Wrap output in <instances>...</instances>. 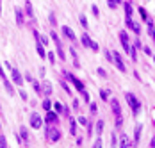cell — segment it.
Returning a JSON list of instances; mask_svg holds the SVG:
<instances>
[{"label":"cell","instance_id":"7","mask_svg":"<svg viewBox=\"0 0 155 148\" xmlns=\"http://www.w3.org/2000/svg\"><path fill=\"white\" fill-rule=\"evenodd\" d=\"M80 41H82V45H84V46H87V48H91V50H94V52H96V50L100 48V46H98V43H96V41H93V39H91V38H89V36H87L86 32L82 34V38H80Z\"/></svg>","mask_w":155,"mask_h":148},{"label":"cell","instance_id":"36","mask_svg":"<svg viewBox=\"0 0 155 148\" xmlns=\"http://www.w3.org/2000/svg\"><path fill=\"white\" fill-rule=\"evenodd\" d=\"M91 11H93V15H94V16H100V9H98L96 5H93V7H91Z\"/></svg>","mask_w":155,"mask_h":148},{"label":"cell","instance_id":"33","mask_svg":"<svg viewBox=\"0 0 155 148\" xmlns=\"http://www.w3.org/2000/svg\"><path fill=\"white\" fill-rule=\"evenodd\" d=\"M116 143H118V139H116V136H114V132H112V137H110V146L114 148V146H116Z\"/></svg>","mask_w":155,"mask_h":148},{"label":"cell","instance_id":"3","mask_svg":"<svg viewBox=\"0 0 155 148\" xmlns=\"http://www.w3.org/2000/svg\"><path fill=\"white\" fill-rule=\"evenodd\" d=\"M50 36H52V39H54V43H55V48H57V56H59V59L64 61V59H66V56H64V48H62V43H61V39H59V36H57V32H55V30H52V32H50Z\"/></svg>","mask_w":155,"mask_h":148},{"label":"cell","instance_id":"14","mask_svg":"<svg viewBox=\"0 0 155 148\" xmlns=\"http://www.w3.org/2000/svg\"><path fill=\"white\" fill-rule=\"evenodd\" d=\"M48 125H52V123H57V114L55 113H52V111H47V118H45Z\"/></svg>","mask_w":155,"mask_h":148},{"label":"cell","instance_id":"32","mask_svg":"<svg viewBox=\"0 0 155 148\" xmlns=\"http://www.w3.org/2000/svg\"><path fill=\"white\" fill-rule=\"evenodd\" d=\"M93 148H102V137H98V139H96V141H94Z\"/></svg>","mask_w":155,"mask_h":148},{"label":"cell","instance_id":"1","mask_svg":"<svg viewBox=\"0 0 155 148\" xmlns=\"http://www.w3.org/2000/svg\"><path fill=\"white\" fill-rule=\"evenodd\" d=\"M110 107H112V113H114V116H116V129H121V125H123V116H121V107H120V102L114 98V100L110 102Z\"/></svg>","mask_w":155,"mask_h":148},{"label":"cell","instance_id":"23","mask_svg":"<svg viewBox=\"0 0 155 148\" xmlns=\"http://www.w3.org/2000/svg\"><path fill=\"white\" fill-rule=\"evenodd\" d=\"M94 127H96V132H98V136H100V134L104 132V119H98Z\"/></svg>","mask_w":155,"mask_h":148},{"label":"cell","instance_id":"9","mask_svg":"<svg viewBox=\"0 0 155 148\" xmlns=\"http://www.w3.org/2000/svg\"><path fill=\"white\" fill-rule=\"evenodd\" d=\"M31 127L32 129H41L43 127V118L38 113H32L31 114Z\"/></svg>","mask_w":155,"mask_h":148},{"label":"cell","instance_id":"21","mask_svg":"<svg viewBox=\"0 0 155 148\" xmlns=\"http://www.w3.org/2000/svg\"><path fill=\"white\" fill-rule=\"evenodd\" d=\"M120 143H121V148H130V143H128V136H121V139H120Z\"/></svg>","mask_w":155,"mask_h":148},{"label":"cell","instance_id":"47","mask_svg":"<svg viewBox=\"0 0 155 148\" xmlns=\"http://www.w3.org/2000/svg\"><path fill=\"white\" fill-rule=\"evenodd\" d=\"M0 15H2V4H0Z\"/></svg>","mask_w":155,"mask_h":148},{"label":"cell","instance_id":"29","mask_svg":"<svg viewBox=\"0 0 155 148\" xmlns=\"http://www.w3.org/2000/svg\"><path fill=\"white\" fill-rule=\"evenodd\" d=\"M80 23H82L84 29H87V18H86V16H80Z\"/></svg>","mask_w":155,"mask_h":148},{"label":"cell","instance_id":"34","mask_svg":"<svg viewBox=\"0 0 155 148\" xmlns=\"http://www.w3.org/2000/svg\"><path fill=\"white\" fill-rule=\"evenodd\" d=\"M82 98H84V100H86V102H89V93H87V91H86V89H84V91H82Z\"/></svg>","mask_w":155,"mask_h":148},{"label":"cell","instance_id":"5","mask_svg":"<svg viewBox=\"0 0 155 148\" xmlns=\"http://www.w3.org/2000/svg\"><path fill=\"white\" fill-rule=\"evenodd\" d=\"M110 54H112L110 62H112V64H114V66H116L121 73H125V72H127V68H125V62H123V59H121V56H120L118 52H110Z\"/></svg>","mask_w":155,"mask_h":148},{"label":"cell","instance_id":"19","mask_svg":"<svg viewBox=\"0 0 155 148\" xmlns=\"http://www.w3.org/2000/svg\"><path fill=\"white\" fill-rule=\"evenodd\" d=\"M36 50H38V54H39V57H41V59H45V57H47V52H45V48H43V45H41V43L36 45Z\"/></svg>","mask_w":155,"mask_h":148},{"label":"cell","instance_id":"24","mask_svg":"<svg viewBox=\"0 0 155 148\" xmlns=\"http://www.w3.org/2000/svg\"><path fill=\"white\" fill-rule=\"evenodd\" d=\"M125 15H127V18H132V5L128 2H125Z\"/></svg>","mask_w":155,"mask_h":148},{"label":"cell","instance_id":"12","mask_svg":"<svg viewBox=\"0 0 155 148\" xmlns=\"http://www.w3.org/2000/svg\"><path fill=\"white\" fill-rule=\"evenodd\" d=\"M62 34H64V36H66L70 41H77V36H75V32L70 29V27H66V25L62 27Z\"/></svg>","mask_w":155,"mask_h":148},{"label":"cell","instance_id":"20","mask_svg":"<svg viewBox=\"0 0 155 148\" xmlns=\"http://www.w3.org/2000/svg\"><path fill=\"white\" fill-rule=\"evenodd\" d=\"M70 132H71V136H75L77 134V121L71 118L70 119Z\"/></svg>","mask_w":155,"mask_h":148},{"label":"cell","instance_id":"30","mask_svg":"<svg viewBox=\"0 0 155 148\" xmlns=\"http://www.w3.org/2000/svg\"><path fill=\"white\" fill-rule=\"evenodd\" d=\"M96 72H98V75H100V77H104V79H105V77H107V72H105V70H104V68H98V70H96Z\"/></svg>","mask_w":155,"mask_h":148},{"label":"cell","instance_id":"40","mask_svg":"<svg viewBox=\"0 0 155 148\" xmlns=\"http://www.w3.org/2000/svg\"><path fill=\"white\" fill-rule=\"evenodd\" d=\"M43 107H45L47 111H50V100H43Z\"/></svg>","mask_w":155,"mask_h":148},{"label":"cell","instance_id":"31","mask_svg":"<svg viewBox=\"0 0 155 148\" xmlns=\"http://www.w3.org/2000/svg\"><path fill=\"white\" fill-rule=\"evenodd\" d=\"M20 96H21V100H29V95H27L23 89H20Z\"/></svg>","mask_w":155,"mask_h":148},{"label":"cell","instance_id":"41","mask_svg":"<svg viewBox=\"0 0 155 148\" xmlns=\"http://www.w3.org/2000/svg\"><path fill=\"white\" fill-rule=\"evenodd\" d=\"M78 123H80V125H87V119L84 118V116H80V118H78Z\"/></svg>","mask_w":155,"mask_h":148},{"label":"cell","instance_id":"15","mask_svg":"<svg viewBox=\"0 0 155 148\" xmlns=\"http://www.w3.org/2000/svg\"><path fill=\"white\" fill-rule=\"evenodd\" d=\"M15 16H16V23L21 27L23 25V11L21 9H15Z\"/></svg>","mask_w":155,"mask_h":148},{"label":"cell","instance_id":"38","mask_svg":"<svg viewBox=\"0 0 155 148\" xmlns=\"http://www.w3.org/2000/svg\"><path fill=\"white\" fill-rule=\"evenodd\" d=\"M61 86L64 88V91H66V93H70V95H71V89L68 88V84H66V82H61Z\"/></svg>","mask_w":155,"mask_h":148},{"label":"cell","instance_id":"37","mask_svg":"<svg viewBox=\"0 0 155 148\" xmlns=\"http://www.w3.org/2000/svg\"><path fill=\"white\" fill-rule=\"evenodd\" d=\"M132 46H134V48H143V43H141L139 39H136V41H134V45H132Z\"/></svg>","mask_w":155,"mask_h":148},{"label":"cell","instance_id":"22","mask_svg":"<svg viewBox=\"0 0 155 148\" xmlns=\"http://www.w3.org/2000/svg\"><path fill=\"white\" fill-rule=\"evenodd\" d=\"M146 22H148V32H150V36L155 39V25L152 23V20H146Z\"/></svg>","mask_w":155,"mask_h":148},{"label":"cell","instance_id":"4","mask_svg":"<svg viewBox=\"0 0 155 148\" xmlns=\"http://www.w3.org/2000/svg\"><path fill=\"white\" fill-rule=\"evenodd\" d=\"M45 136H47L48 141H52V143H55V141L61 139V132H59L57 127H47L45 129Z\"/></svg>","mask_w":155,"mask_h":148},{"label":"cell","instance_id":"25","mask_svg":"<svg viewBox=\"0 0 155 148\" xmlns=\"http://www.w3.org/2000/svg\"><path fill=\"white\" fill-rule=\"evenodd\" d=\"M0 148H7V139H5V136H2V134H0Z\"/></svg>","mask_w":155,"mask_h":148},{"label":"cell","instance_id":"18","mask_svg":"<svg viewBox=\"0 0 155 148\" xmlns=\"http://www.w3.org/2000/svg\"><path fill=\"white\" fill-rule=\"evenodd\" d=\"M20 136H21V143H29V130H27L25 127H21Z\"/></svg>","mask_w":155,"mask_h":148},{"label":"cell","instance_id":"10","mask_svg":"<svg viewBox=\"0 0 155 148\" xmlns=\"http://www.w3.org/2000/svg\"><path fill=\"white\" fill-rule=\"evenodd\" d=\"M120 41H121V45H123L125 52L128 54V50L132 48V43H130V39H128V34H127L125 30H121V32H120Z\"/></svg>","mask_w":155,"mask_h":148},{"label":"cell","instance_id":"44","mask_svg":"<svg viewBox=\"0 0 155 148\" xmlns=\"http://www.w3.org/2000/svg\"><path fill=\"white\" fill-rule=\"evenodd\" d=\"M143 50H144V54H146V56H152V50H150L148 46H143Z\"/></svg>","mask_w":155,"mask_h":148},{"label":"cell","instance_id":"26","mask_svg":"<svg viewBox=\"0 0 155 148\" xmlns=\"http://www.w3.org/2000/svg\"><path fill=\"white\" fill-rule=\"evenodd\" d=\"M100 98H102V100H107L109 98V89H102V91H100Z\"/></svg>","mask_w":155,"mask_h":148},{"label":"cell","instance_id":"8","mask_svg":"<svg viewBox=\"0 0 155 148\" xmlns=\"http://www.w3.org/2000/svg\"><path fill=\"white\" fill-rule=\"evenodd\" d=\"M66 77L70 79V82H71V84H73V86H75V88H77L78 91H80V93H82V91L86 89V88H84V82H82L80 79H77V77H75L73 73H70V72H66Z\"/></svg>","mask_w":155,"mask_h":148},{"label":"cell","instance_id":"35","mask_svg":"<svg viewBox=\"0 0 155 148\" xmlns=\"http://www.w3.org/2000/svg\"><path fill=\"white\" fill-rule=\"evenodd\" d=\"M47 57H48L50 62H55V54H52V52H50V54H47Z\"/></svg>","mask_w":155,"mask_h":148},{"label":"cell","instance_id":"17","mask_svg":"<svg viewBox=\"0 0 155 148\" xmlns=\"http://www.w3.org/2000/svg\"><path fill=\"white\" fill-rule=\"evenodd\" d=\"M141 129H143V125H136V132H134V145H137V143H139Z\"/></svg>","mask_w":155,"mask_h":148},{"label":"cell","instance_id":"42","mask_svg":"<svg viewBox=\"0 0 155 148\" xmlns=\"http://www.w3.org/2000/svg\"><path fill=\"white\" fill-rule=\"evenodd\" d=\"M50 23L55 25V15H54V13H50Z\"/></svg>","mask_w":155,"mask_h":148},{"label":"cell","instance_id":"46","mask_svg":"<svg viewBox=\"0 0 155 148\" xmlns=\"http://www.w3.org/2000/svg\"><path fill=\"white\" fill-rule=\"evenodd\" d=\"M152 148H155V137L152 139Z\"/></svg>","mask_w":155,"mask_h":148},{"label":"cell","instance_id":"13","mask_svg":"<svg viewBox=\"0 0 155 148\" xmlns=\"http://www.w3.org/2000/svg\"><path fill=\"white\" fill-rule=\"evenodd\" d=\"M41 95H45V96H50V95H52V84H50V82H43V86H41Z\"/></svg>","mask_w":155,"mask_h":148},{"label":"cell","instance_id":"11","mask_svg":"<svg viewBox=\"0 0 155 148\" xmlns=\"http://www.w3.org/2000/svg\"><path fill=\"white\" fill-rule=\"evenodd\" d=\"M127 27L132 30V32H136L137 36L141 34V27H139V23H136V22L132 20V18H127Z\"/></svg>","mask_w":155,"mask_h":148},{"label":"cell","instance_id":"16","mask_svg":"<svg viewBox=\"0 0 155 148\" xmlns=\"http://www.w3.org/2000/svg\"><path fill=\"white\" fill-rule=\"evenodd\" d=\"M25 13H27V15H29V18L34 22V11H32V4L29 2V0L25 2Z\"/></svg>","mask_w":155,"mask_h":148},{"label":"cell","instance_id":"43","mask_svg":"<svg viewBox=\"0 0 155 148\" xmlns=\"http://www.w3.org/2000/svg\"><path fill=\"white\" fill-rule=\"evenodd\" d=\"M0 79H2V80H7V79H5V72L2 70V66H0Z\"/></svg>","mask_w":155,"mask_h":148},{"label":"cell","instance_id":"28","mask_svg":"<svg viewBox=\"0 0 155 148\" xmlns=\"http://www.w3.org/2000/svg\"><path fill=\"white\" fill-rule=\"evenodd\" d=\"M139 15L143 20H148V15H146V9H143V7H139Z\"/></svg>","mask_w":155,"mask_h":148},{"label":"cell","instance_id":"6","mask_svg":"<svg viewBox=\"0 0 155 148\" xmlns=\"http://www.w3.org/2000/svg\"><path fill=\"white\" fill-rule=\"evenodd\" d=\"M5 66L11 70V77H13V82H15L16 86H23V77H21V73L16 70V68H13L9 62H5Z\"/></svg>","mask_w":155,"mask_h":148},{"label":"cell","instance_id":"45","mask_svg":"<svg viewBox=\"0 0 155 148\" xmlns=\"http://www.w3.org/2000/svg\"><path fill=\"white\" fill-rule=\"evenodd\" d=\"M89 109H91V113H96V105H94V104L89 105Z\"/></svg>","mask_w":155,"mask_h":148},{"label":"cell","instance_id":"48","mask_svg":"<svg viewBox=\"0 0 155 148\" xmlns=\"http://www.w3.org/2000/svg\"><path fill=\"white\" fill-rule=\"evenodd\" d=\"M130 148H136V145H134V146H130Z\"/></svg>","mask_w":155,"mask_h":148},{"label":"cell","instance_id":"27","mask_svg":"<svg viewBox=\"0 0 155 148\" xmlns=\"http://www.w3.org/2000/svg\"><path fill=\"white\" fill-rule=\"evenodd\" d=\"M54 109H55V113H61V111H64V107H62L59 102H55V104H54Z\"/></svg>","mask_w":155,"mask_h":148},{"label":"cell","instance_id":"39","mask_svg":"<svg viewBox=\"0 0 155 148\" xmlns=\"http://www.w3.org/2000/svg\"><path fill=\"white\" fill-rule=\"evenodd\" d=\"M107 4H109V7H110V9H114V7H116V0H107Z\"/></svg>","mask_w":155,"mask_h":148},{"label":"cell","instance_id":"2","mask_svg":"<svg viewBox=\"0 0 155 148\" xmlns=\"http://www.w3.org/2000/svg\"><path fill=\"white\" fill-rule=\"evenodd\" d=\"M125 98H127V102L128 105L132 107V114H139V109H141V102L136 98V95H132V93H127L125 95Z\"/></svg>","mask_w":155,"mask_h":148}]
</instances>
